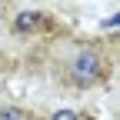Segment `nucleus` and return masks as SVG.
Instances as JSON below:
<instances>
[{
  "mask_svg": "<svg viewBox=\"0 0 120 120\" xmlns=\"http://www.w3.org/2000/svg\"><path fill=\"white\" fill-rule=\"evenodd\" d=\"M77 120H94V117H83V113H77Z\"/></svg>",
  "mask_w": 120,
  "mask_h": 120,
  "instance_id": "obj_5",
  "label": "nucleus"
},
{
  "mask_svg": "<svg viewBox=\"0 0 120 120\" xmlns=\"http://www.w3.org/2000/svg\"><path fill=\"white\" fill-rule=\"evenodd\" d=\"M67 77L73 87H94L107 77V60L97 47H80L67 64Z\"/></svg>",
  "mask_w": 120,
  "mask_h": 120,
  "instance_id": "obj_1",
  "label": "nucleus"
},
{
  "mask_svg": "<svg viewBox=\"0 0 120 120\" xmlns=\"http://www.w3.org/2000/svg\"><path fill=\"white\" fill-rule=\"evenodd\" d=\"M0 120H30V117L20 107H0Z\"/></svg>",
  "mask_w": 120,
  "mask_h": 120,
  "instance_id": "obj_3",
  "label": "nucleus"
},
{
  "mask_svg": "<svg viewBox=\"0 0 120 120\" xmlns=\"http://www.w3.org/2000/svg\"><path fill=\"white\" fill-rule=\"evenodd\" d=\"M50 120H77V110H57Z\"/></svg>",
  "mask_w": 120,
  "mask_h": 120,
  "instance_id": "obj_4",
  "label": "nucleus"
},
{
  "mask_svg": "<svg viewBox=\"0 0 120 120\" xmlns=\"http://www.w3.org/2000/svg\"><path fill=\"white\" fill-rule=\"evenodd\" d=\"M0 13H4V7H0Z\"/></svg>",
  "mask_w": 120,
  "mask_h": 120,
  "instance_id": "obj_6",
  "label": "nucleus"
},
{
  "mask_svg": "<svg viewBox=\"0 0 120 120\" xmlns=\"http://www.w3.org/2000/svg\"><path fill=\"white\" fill-rule=\"evenodd\" d=\"M40 23H43V17H40V13L27 10V13H20V17L13 20V30H17V34H30V30H37Z\"/></svg>",
  "mask_w": 120,
  "mask_h": 120,
  "instance_id": "obj_2",
  "label": "nucleus"
}]
</instances>
